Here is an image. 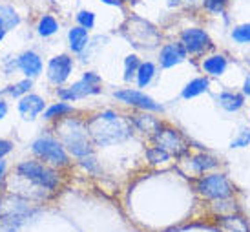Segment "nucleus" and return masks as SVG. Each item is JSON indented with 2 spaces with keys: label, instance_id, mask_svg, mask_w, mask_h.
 Segmentation results:
<instances>
[{
  "label": "nucleus",
  "instance_id": "obj_37",
  "mask_svg": "<svg viewBox=\"0 0 250 232\" xmlns=\"http://www.w3.org/2000/svg\"><path fill=\"white\" fill-rule=\"evenodd\" d=\"M6 169H7V165H6V161L2 159V161H0V189H2V183H4V177H6Z\"/></svg>",
  "mask_w": 250,
  "mask_h": 232
},
{
  "label": "nucleus",
  "instance_id": "obj_21",
  "mask_svg": "<svg viewBox=\"0 0 250 232\" xmlns=\"http://www.w3.org/2000/svg\"><path fill=\"white\" fill-rule=\"evenodd\" d=\"M31 88H33V79H22V81H19V83H15V84H9L7 88H4L2 90V95H9V97H13V99H19L24 97L26 93L31 92Z\"/></svg>",
  "mask_w": 250,
  "mask_h": 232
},
{
  "label": "nucleus",
  "instance_id": "obj_28",
  "mask_svg": "<svg viewBox=\"0 0 250 232\" xmlns=\"http://www.w3.org/2000/svg\"><path fill=\"white\" fill-rule=\"evenodd\" d=\"M141 66V61L137 55H128L125 59V81L126 83H130L135 75H137V70H139Z\"/></svg>",
  "mask_w": 250,
  "mask_h": 232
},
{
  "label": "nucleus",
  "instance_id": "obj_18",
  "mask_svg": "<svg viewBox=\"0 0 250 232\" xmlns=\"http://www.w3.org/2000/svg\"><path fill=\"white\" fill-rule=\"evenodd\" d=\"M61 29V22L53 13H42L35 24V31L41 39H51Z\"/></svg>",
  "mask_w": 250,
  "mask_h": 232
},
{
  "label": "nucleus",
  "instance_id": "obj_14",
  "mask_svg": "<svg viewBox=\"0 0 250 232\" xmlns=\"http://www.w3.org/2000/svg\"><path fill=\"white\" fill-rule=\"evenodd\" d=\"M17 66L22 75L28 79H37L44 71V61L35 49H26L21 55H17Z\"/></svg>",
  "mask_w": 250,
  "mask_h": 232
},
{
  "label": "nucleus",
  "instance_id": "obj_2",
  "mask_svg": "<svg viewBox=\"0 0 250 232\" xmlns=\"http://www.w3.org/2000/svg\"><path fill=\"white\" fill-rule=\"evenodd\" d=\"M55 132L57 139L62 143L68 154L75 155L79 159L91 155L93 148H91L90 132H88V127L84 121L66 115V117L57 121Z\"/></svg>",
  "mask_w": 250,
  "mask_h": 232
},
{
  "label": "nucleus",
  "instance_id": "obj_30",
  "mask_svg": "<svg viewBox=\"0 0 250 232\" xmlns=\"http://www.w3.org/2000/svg\"><path fill=\"white\" fill-rule=\"evenodd\" d=\"M146 155H148V159H150V163H165L170 159V154L168 152H165L163 148L159 147H153L150 148L148 152H146Z\"/></svg>",
  "mask_w": 250,
  "mask_h": 232
},
{
  "label": "nucleus",
  "instance_id": "obj_27",
  "mask_svg": "<svg viewBox=\"0 0 250 232\" xmlns=\"http://www.w3.org/2000/svg\"><path fill=\"white\" fill-rule=\"evenodd\" d=\"M75 22L77 26H81L84 29H93L95 28V13L90 11V9H81L75 13Z\"/></svg>",
  "mask_w": 250,
  "mask_h": 232
},
{
  "label": "nucleus",
  "instance_id": "obj_3",
  "mask_svg": "<svg viewBox=\"0 0 250 232\" xmlns=\"http://www.w3.org/2000/svg\"><path fill=\"white\" fill-rule=\"evenodd\" d=\"M17 177H21L24 181L33 183L37 189L48 190V192H55L61 185V177L57 169L49 167L46 163L39 161V159H26L21 161L15 167Z\"/></svg>",
  "mask_w": 250,
  "mask_h": 232
},
{
  "label": "nucleus",
  "instance_id": "obj_32",
  "mask_svg": "<svg viewBox=\"0 0 250 232\" xmlns=\"http://www.w3.org/2000/svg\"><path fill=\"white\" fill-rule=\"evenodd\" d=\"M230 0H203V6L208 9L210 13H223Z\"/></svg>",
  "mask_w": 250,
  "mask_h": 232
},
{
  "label": "nucleus",
  "instance_id": "obj_15",
  "mask_svg": "<svg viewBox=\"0 0 250 232\" xmlns=\"http://www.w3.org/2000/svg\"><path fill=\"white\" fill-rule=\"evenodd\" d=\"M187 49L183 48L181 42H172V44H165L159 51V64L161 68H174L175 64H181L185 59H187Z\"/></svg>",
  "mask_w": 250,
  "mask_h": 232
},
{
  "label": "nucleus",
  "instance_id": "obj_26",
  "mask_svg": "<svg viewBox=\"0 0 250 232\" xmlns=\"http://www.w3.org/2000/svg\"><path fill=\"white\" fill-rule=\"evenodd\" d=\"M192 167H194V170L197 174H203V172H207V170L215 169V167H217V161L207 154H199L192 159Z\"/></svg>",
  "mask_w": 250,
  "mask_h": 232
},
{
  "label": "nucleus",
  "instance_id": "obj_13",
  "mask_svg": "<svg viewBox=\"0 0 250 232\" xmlns=\"http://www.w3.org/2000/svg\"><path fill=\"white\" fill-rule=\"evenodd\" d=\"M46 99L41 97L39 93H26L24 97L19 99V103H17V110H19V115H21L24 121H35L39 115L44 113L46 110Z\"/></svg>",
  "mask_w": 250,
  "mask_h": 232
},
{
  "label": "nucleus",
  "instance_id": "obj_34",
  "mask_svg": "<svg viewBox=\"0 0 250 232\" xmlns=\"http://www.w3.org/2000/svg\"><path fill=\"white\" fill-rule=\"evenodd\" d=\"M79 161H81V167H84V169L88 170V172H91V174H95V172H97V170H99L97 159H95V157H91V155H86V157H81Z\"/></svg>",
  "mask_w": 250,
  "mask_h": 232
},
{
  "label": "nucleus",
  "instance_id": "obj_39",
  "mask_svg": "<svg viewBox=\"0 0 250 232\" xmlns=\"http://www.w3.org/2000/svg\"><path fill=\"white\" fill-rule=\"evenodd\" d=\"M21 229H17L13 225H7V223H0V232H19Z\"/></svg>",
  "mask_w": 250,
  "mask_h": 232
},
{
  "label": "nucleus",
  "instance_id": "obj_9",
  "mask_svg": "<svg viewBox=\"0 0 250 232\" xmlns=\"http://www.w3.org/2000/svg\"><path fill=\"white\" fill-rule=\"evenodd\" d=\"M197 190L205 197H210V199H227L232 194V187L223 174L201 177L199 183H197Z\"/></svg>",
  "mask_w": 250,
  "mask_h": 232
},
{
  "label": "nucleus",
  "instance_id": "obj_41",
  "mask_svg": "<svg viewBox=\"0 0 250 232\" xmlns=\"http://www.w3.org/2000/svg\"><path fill=\"white\" fill-rule=\"evenodd\" d=\"M6 35H7L6 29H0V44L4 42V39H6Z\"/></svg>",
  "mask_w": 250,
  "mask_h": 232
},
{
  "label": "nucleus",
  "instance_id": "obj_1",
  "mask_svg": "<svg viewBox=\"0 0 250 232\" xmlns=\"http://www.w3.org/2000/svg\"><path fill=\"white\" fill-rule=\"evenodd\" d=\"M86 127H88L90 137L99 147H110L132 135V125L111 110H106L91 117L90 121H86Z\"/></svg>",
  "mask_w": 250,
  "mask_h": 232
},
{
  "label": "nucleus",
  "instance_id": "obj_8",
  "mask_svg": "<svg viewBox=\"0 0 250 232\" xmlns=\"http://www.w3.org/2000/svg\"><path fill=\"white\" fill-rule=\"evenodd\" d=\"M73 66H75L73 57L68 55V53H59V55L51 57L48 61L46 77H48L51 84H55L59 88V86H62L70 79V75L73 73Z\"/></svg>",
  "mask_w": 250,
  "mask_h": 232
},
{
  "label": "nucleus",
  "instance_id": "obj_6",
  "mask_svg": "<svg viewBox=\"0 0 250 232\" xmlns=\"http://www.w3.org/2000/svg\"><path fill=\"white\" fill-rule=\"evenodd\" d=\"M101 83L103 79L99 77L95 71H84V75L77 83L70 84L68 88H57V97L59 101H64V103H73V101H79V99H84L88 95H95V93H101Z\"/></svg>",
  "mask_w": 250,
  "mask_h": 232
},
{
  "label": "nucleus",
  "instance_id": "obj_29",
  "mask_svg": "<svg viewBox=\"0 0 250 232\" xmlns=\"http://www.w3.org/2000/svg\"><path fill=\"white\" fill-rule=\"evenodd\" d=\"M225 227H229L230 232H250L249 225L245 223L243 218H227L225 219Z\"/></svg>",
  "mask_w": 250,
  "mask_h": 232
},
{
  "label": "nucleus",
  "instance_id": "obj_17",
  "mask_svg": "<svg viewBox=\"0 0 250 232\" xmlns=\"http://www.w3.org/2000/svg\"><path fill=\"white\" fill-rule=\"evenodd\" d=\"M22 24V15L13 4L0 2V29H6L7 33L13 31Z\"/></svg>",
  "mask_w": 250,
  "mask_h": 232
},
{
  "label": "nucleus",
  "instance_id": "obj_35",
  "mask_svg": "<svg viewBox=\"0 0 250 232\" xmlns=\"http://www.w3.org/2000/svg\"><path fill=\"white\" fill-rule=\"evenodd\" d=\"M13 148H15V143H13V141L0 139V161H2V159H6L7 155L13 152Z\"/></svg>",
  "mask_w": 250,
  "mask_h": 232
},
{
  "label": "nucleus",
  "instance_id": "obj_38",
  "mask_svg": "<svg viewBox=\"0 0 250 232\" xmlns=\"http://www.w3.org/2000/svg\"><path fill=\"white\" fill-rule=\"evenodd\" d=\"M103 4H106V6H113V7H123V4H125V0H101Z\"/></svg>",
  "mask_w": 250,
  "mask_h": 232
},
{
  "label": "nucleus",
  "instance_id": "obj_7",
  "mask_svg": "<svg viewBox=\"0 0 250 232\" xmlns=\"http://www.w3.org/2000/svg\"><path fill=\"white\" fill-rule=\"evenodd\" d=\"M125 35L133 42L137 48H155L159 42V33L150 22L143 21L139 17H133L128 21V26H125Z\"/></svg>",
  "mask_w": 250,
  "mask_h": 232
},
{
  "label": "nucleus",
  "instance_id": "obj_19",
  "mask_svg": "<svg viewBox=\"0 0 250 232\" xmlns=\"http://www.w3.org/2000/svg\"><path fill=\"white\" fill-rule=\"evenodd\" d=\"M73 112H75V108H73L70 103L59 101V103H53V105L46 106L42 117L46 121H59V119H62V117H66V115H71Z\"/></svg>",
  "mask_w": 250,
  "mask_h": 232
},
{
  "label": "nucleus",
  "instance_id": "obj_12",
  "mask_svg": "<svg viewBox=\"0 0 250 232\" xmlns=\"http://www.w3.org/2000/svg\"><path fill=\"white\" fill-rule=\"evenodd\" d=\"M181 44L187 49L190 55H199L205 49L212 48V41H210L208 33L205 29L199 28H188L181 33Z\"/></svg>",
  "mask_w": 250,
  "mask_h": 232
},
{
  "label": "nucleus",
  "instance_id": "obj_25",
  "mask_svg": "<svg viewBox=\"0 0 250 232\" xmlns=\"http://www.w3.org/2000/svg\"><path fill=\"white\" fill-rule=\"evenodd\" d=\"M133 123H135V127L139 128V130H143V132H157L161 128V123L155 117H152V115H135L133 117Z\"/></svg>",
  "mask_w": 250,
  "mask_h": 232
},
{
  "label": "nucleus",
  "instance_id": "obj_20",
  "mask_svg": "<svg viewBox=\"0 0 250 232\" xmlns=\"http://www.w3.org/2000/svg\"><path fill=\"white\" fill-rule=\"evenodd\" d=\"M208 79L207 77H197L194 81H190L185 88H183V92H181V97L183 99H192V97H197V95H201L208 90Z\"/></svg>",
  "mask_w": 250,
  "mask_h": 232
},
{
  "label": "nucleus",
  "instance_id": "obj_31",
  "mask_svg": "<svg viewBox=\"0 0 250 232\" xmlns=\"http://www.w3.org/2000/svg\"><path fill=\"white\" fill-rule=\"evenodd\" d=\"M232 39L237 42H250V24H241L232 31Z\"/></svg>",
  "mask_w": 250,
  "mask_h": 232
},
{
  "label": "nucleus",
  "instance_id": "obj_10",
  "mask_svg": "<svg viewBox=\"0 0 250 232\" xmlns=\"http://www.w3.org/2000/svg\"><path fill=\"white\" fill-rule=\"evenodd\" d=\"M153 141L155 147L163 148L165 152H168L170 155H181L183 152H187V141L183 139V135L177 130L172 128H163L161 127L155 134H153Z\"/></svg>",
  "mask_w": 250,
  "mask_h": 232
},
{
  "label": "nucleus",
  "instance_id": "obj_4",
  "mask_svg": "<svg viewBox=\"0 0 250 232\" xmlns=\"http://www.w3.org/2000/svg\"><path fill=\"white\" fill-rule=\"evenodd\" d=\"M31 152L39 161L46 163L53 169H64L70 165V154L57 137L41 135L31 143Z\"/></svg>",
  "mask_w": 250,
  "mask_h": 232
},
{
  "label": "nucleus",
  "instance_id": "obj_16",
  "mask_svg": "<svg viewBox=\"0 0 250 232\" xmlns=\"http://www.w3.org/2000/svg\"><path fill=\"white\" fill-rule=\"evenodd\" d=\"M66 39H68V46H70L71 53L81 55L84 49L88 48V44H90V31L75 24V26H71V28L68 29Z\"/></svg>",
  "mask_w": 250,
  "mask_h": 232
},
{
  "label": "nucleus",
  "instance_id": "obj_33",
  "mask_svg": "<svg viewBox=\"0 0 250 232\" xmlns=\"http://www.w3.org/2000/svg\"><path fill=\"white\" fill-rule=\"evenodd\" d=\"M249 143H250V130H249V128H245V130H241V134H239V137L232 141V148H243V147H249Z\"/></svg>",
  "mask_w": 250,
  "mask_h": 232
},
{
  "label": "nucleus",
  "instance_id": "obj_11",
  "mask_svg": "<svg viewBox=\"0 0 250 232\" xmlns=\"http://www.w3.org/2000/svg\"><path fill=\"white\" fill-rule=\"evenodd\" d=\"M113 97L119 99L121 103L135 108H141L145 112H163V106L159 103H155L152 97H148L146 93L139 92V90H132V88H126V90H119L113 93Z\"/></svg>",
  "mask_w": 250,
  "mask_h": 232
},
{
  "label": "nucleus",
  "instance_id": "obj_24",
  "mask_svg": "<svg viewBox=\"0 0 250 232\" xmlns=\"http://www.w3.org/2000/svg\"><path fill=\"white\" fill-rule=\"evenodd\" d=\"M153 75H155V64L146 61V63H141L139 70H137V84L139 88H146V86L152 83Z\"/></svg>",
  "mask_w": 250,
  "mask_h": 232
},
{
  "label": "nucleus",
  "instance_id": "obj_40",
  "mask_svg": "<svg viewBox=\"0 0 250 232\" xmlns=\"http://www.w3.org/2000/svg\"><path fill=\"white\" fill-rule=\"evenodd\" d=\"M243 92L245 95H250V75L245 79V86H243Z\"/></svg>",
  "mask_w": 250,
  "mask_h": 232
},
{
  "label": "nucleus",
  "instance_id": "obj_36",
  "mask_svg": "<svg viewBox=\"0 0 250 232\" xmlns=\"http://www.w3.org/2000/svg\"><path fill=\"white\" fill-rule=\"evenodd\" d=\"M7 112H9V106H7V103L4 101V99H0V121L6 119Z\"/></svg>",
  "mask_w": 250,
  "mask_h": 232
},
{
  "label": "nucleus",
  "instance_id": "obj_23",
  "mask_svg": "<svg viewBox=\"0 0 250 232\" xmlns=\"http://www.w3.org/2000/svg\"><path fill=\"white\" fill-rule=\"evenodd\" d=\"M203 70L210 73V75H221L227 70V59L223 55L208 57L207 61H203Z\"/></svg>",
  "mask_w": 250,
  "mask_h": 232
},
{
  "label": "nucleus",
  "instance_id": "obj_22",
  "mask_svg": "<svg viewBox=\"0 0 250 232\" xmlns=\"http://www.w3.org/2000/svg\"><path fill=\"white\" fill-rule=\"evenodd\" d=\"M217 103L219 106H223L227 112H236L239 110L245 103V97L239 95V93H230V92H223L217 95Z\"/></svg>",
  "mask_w": 250,
  "mask_h": 232
},
{
  "label": "nucleus",
  "instance_id": "obj_5",
  "mask_svg": "<svg viewBox=\"0 0 250 232\" xmlns=\"http://www.w3.org/2000/svg\"><path fill=\"white\" fill-rule=\"evenodd\" d=\"M33 214L35 209L22 196H7L0 205V223H7L17 229H21Z\"/></svg>",
  "mask_w": 250,
  "mask_h": 232
}]
</instances>
